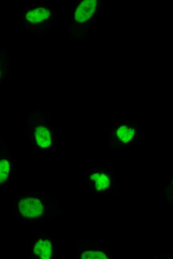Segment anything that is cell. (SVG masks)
<instances>
[{"instance_id":"obj_9","label":"cell","mask_w":173,"mask_h":259,"mask_svg":"<svg viewBox=\"0 0 173 259\" xmlns=\"http://www.w3.org/2000/svg\"><path fill=\"white\" fill-rule=\"evenodd\" d=\"M105 256L103 253L97 251H86L81 255L82 259H103Z\"/></svg>"},{"instance_id":"obj_10","label":"cell","mask_w":173,"mask_h":259,"mask_svg":"<svg viewBox=\"0 0 173 259\" xmlns=\"http://www.w3.org/2000/svg\"><path fill=\"white\" fill-rule=\"evenodd\" d=\"M1 69H0V75H1Z\"/></svg>"},{"instance_id":"obj_5","label":"cell","mask_w":173,"mask_h":259,"mask_svg":"<svg viewBox=\"0 0 173 259\" xmlns=\"http://www.w3.org/2000/svg\"><path fill=\"white\" fill-rule=\"evenodd\" d=\"M50 10L46 7H38L28 11L26 15L27 21L32 24L43 22L50 15Z\"/></svg>"},{"instance_id":"obj_8","label":"cell","mask_w":173,"mask_h":259,"mask_svg":"<svg viewBox=\"0 0 173 259\" xmlns=\"http://www.w3.org/2000/svg\"><path fill=\"white\" fill-rule=\"evenodd\" d=\"M10 165L9 161L6 159H0V184L7 180L9 175Z\"/></svg>"},{"instance_id":"obj_7","label":"cell","mask_w":173,"mask_h":259,"mask_svg":"<svg viewBox=\"0 0 173 259\" xmlns=\"http://www.w3.org/2000/svg\"><path fill=\"white\" fill-rule=\"evenodd\" d=\"M135 130L132 128L123 125L120 126L116 131L117 138L123 142L129 141L134 136Z\"/></svg>"},{"instance_id":"obj_4","label":"cell","mask_w":173,"mask_h":259,"mask_svg":"<svg viewBox=\"0 0 173 259\" xmlns=\"http://www.w3.org/2000/svg\"><path fill=\"white\" fill-rule=\"evenodd\" d=\"M33 251L34 255L41 259H49L53 254L52 243L49 239H39L35 243Z\"/></svg>"},{"instance_id":"obj_2","label":"cell","mask_w":173,"mask_h":259,"mask_svg":"<svg viewBox=\"0 0 173 259\" xmlns=\"http://www.w3.org/2000/svg\"><path fill=\"white\" fill-rule=\"evenodd\" d=\"M33 137L36 144L41 148L49 147L52 142L50 128L45 125L35 127L33 130Z\"/></svg>"},{"instance_id":"obj_6","label":"cell","mask_w":173,"mask_h":259,"mask_svg":"<svg viewBox=\"0 0 173 259\" xmlns=\"http://www.w3.org/2000/svg\"><path fill=\"white\" fill-rule=\"evenodd\" d=\"M90 178L98 191H103L109 186L110 179L107 174L95 173L91 174Z\"/></svg>"},{"instance_id":"obj_3","label":"cell","mask_w":173,"mask_h":259,"mask_svg":"<svg viewBox=\"0 0 173 259\" xmlns=\"http://www.w3.org/2000/svg\"><path fill=\"white\" fill-rule=\"evenodd\" d=\"M96 0H83L75 12V21L83 22L91 17L96 9Z\"/></svg>"},{"instance_id":"obj_1","label":"cell","mask_w":173,"mask_h":259,"mask_svg":"<svg viewBox=\"0 0 173 259\" xmlns=\"http://www.w3.org/2000/svg\"><path fill=\"white\" fill-rule=\"evenodd\" d=\"M18 207L21 216L27 219H35L41 217L45 210L42 201L35 198L20 199Z\"/></svg>"}]
</instances>
